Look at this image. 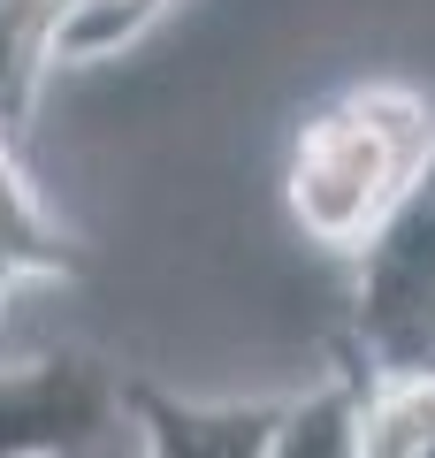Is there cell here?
I'll list each match as a JSON object with an SVG mask.
<instances>
[{"instance_id":"cell-2","label":"cell","mask_w":435,"mask_h":458,"mask_svg":"<svg viewBox=\"0 0 435 458\" xmlns=\"http://www.w3.org/2000/svg\"><path fill=\"white\" fill-rule=\"evenodd\" d=\"M123 428V375L92 352L0 367V458H77Z\"/></svg>"},{"instance_id":"cell-4","label":"cell","mask_w":435,"mask_h":458,"mask_svg":"<svg viewBox=\"0 0 435 458\" xmlns=\"http://www.w3.org/2000/svg\"><path fill=\"white\" fill-rule=\"evenodd\" d=\"M31 276H84V245L38 207V191L23 183L16 138L0 131V298Z\"/></svg>"},{"instance_id":"cell-1","label":"cell","mask_w":435,"mask_h":458,"mask_svg":"<svg viewBox=\"0 0 435 458\" xmlns=\"http://www.w3.org/2000/svg\"><path fill=\"white\" fill-rule=\"evenodd\" d=\"M435 176V107L413 84H352L313 107L283 161V207L328 252H367Z\"/></svg>"},{"instance_id":"cell-3","label":"cell","mask_w":435,"mask_h":458,"mask_svg":"<svg viewBox=\"0 0 435 458\" xmlns=\"http://www.w3.org/2000/svg\"><path fill=\"white\" fill-rule=\"evenodd\" d=\"M123 420L145 436V458H268L283 405H192L145 375H123Z\"/></svg>"}]
</instances>
